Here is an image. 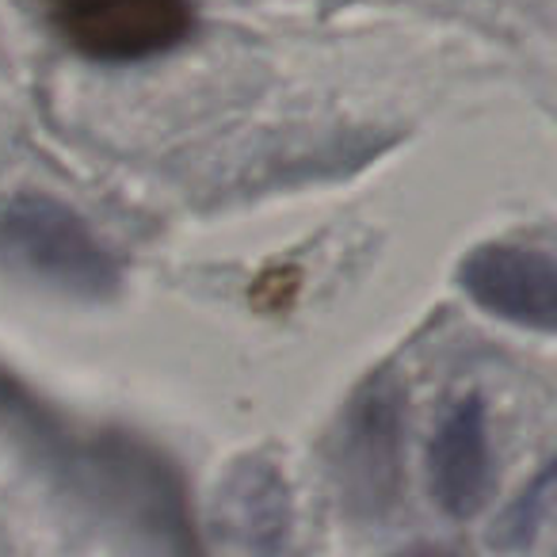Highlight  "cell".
<instances>
[{
    "mask_svg": "<svg viewBox=\"0 0 557 557\" xmlns=\"http://www.w3.org/2000/svg\"><path fill=\"white\" fill-rule=\"evenodd\" d=\"M0 263L12 275L81 302H103L123 271L88 222L50 195H16L0 207Z\"/></svg>",
    "mask_w": 557,
    "mask_h": 557,
    "instance_id": "cell-1",
    "label": "cell"
},
{
    "mask_svg": "<svg viewBox=\"0 0 557 557\" xmlns=\"http://www.w3.org/2000/svg\"><path fill=\"white\" fill-rule=\"evenodd\" d=\"M42 16L92 62H146L195 32L191 0H42Z\"/></svg>",
    "mask_w": 557,
    "mask_h": 557,
    "instance_id": "cell-2",
    "label": "cell"
},
{
    "mask_svg": "<svg viewBox=\"0 0 557 557\" xmlns=\"http://www.w3.org/2000/svg\"><path fill=\"white\" fill-rule=\"evenodd\" d=\"M462 290L511 325L549 333L557 318V263L546 248L481 245L462 260Z\"/></svg>",
    "mask_w": 557,
    "mask_h": 557,
    "instance_id": "cell-3",
    "label": "cell"
},
{
    "mask_svg": "<svg viewBox=\"0 0 557 557\" xmlns=\"http://www.w3.org/2000/svg\"><path fill=\"white\" fill-rule=\"evenodd\" d=\"M432 500L450 519H473L488 500L493 485V450H488V412L478 394H466L443 412L428 447Z\"/></svg>",
    "mask_w": 557,
    "mask_h": 557,
    "instance_id": "cell-4",
    "label": "cell"
},
{
    "mask_svg": "<svg viewBox=\"0 0 557 557\" xmlns=\"http://www.w3.org/2000/svg\"><path fill=\"white\" fill-rule=\"evenodd\" d=\"M401 420L405 394L394 379H371L351 401V417L344 428V473L356 496H363L374 511L397 493Z\"/></svg>",
    "mask_w": 557,
    "mask_h": 557,
    "instance_id": "cell-5",
    "label": "cell"
},
{
    "mask_svg": "<svg viewBox=\"0 0 557 557\" xmlns=\"http://www.w3.org/2000/svg\"><path fill=\"white\" fill-rule=\"evenodd\" d=\"M218 511L225 516L230 531L252 549H278L287 542L290 527V500L287 485L271 466H240L230 485L218 493Z\"/></svg>",
    "mask_w": 557,
    "mask_h": 557,
    "instance_id": "cell-6",
    "label": "cell"
},
{
    "mask_svg": "<svg viewBox=\"0 0 557 557\" xmlns=\"http://www.w3.org/2000/svg\"><path fill=\"white\" fill-rule=\"evenodd\" d=\"M549 488H554V466H542V473L534 478V485L511 504V511L500 523V546H527L534 539V531L542 527L549 508Z\"/></svg>",
    "mask_w": 557,
    "mask_h": 557,
    "instance_id": "cell-7",
    "label": "cell"
}]
</instances>
